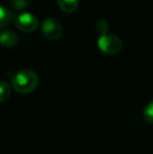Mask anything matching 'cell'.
Segmentation results:
<instances>
[{
  "mask_svg": "<svg viewBox=\"0 0 153 154\" xmlns=\"http://www.w3.org/2000/svg\"><path fill=\"white\" fill-rule=\"evenodd\" d=\"M96 29L98 32H100L101 36H102V35H106L109 29V25H108V23H107V21L99 20L98 22L96 23Z\"/></svg>",
  "mask_w": 153,
  "mask_h": 154,
  "instance_id": "obj_10",
  "label": "cell"
},
{
  "mask_svg": "<svg viewBox=\"0 0 153 154\" xmlns=\"http://www.w3.org/2000/svg\"><path fill=\"white\" fill-rule=\"evenodd\" d=\"M11 95V86L8 82H0V103H4L8 101Z\"/></svg>",
  "mask_w": 153,
  "mask_h": 154,
  "instance_id": "obj_8",
  "label": "cell"
},
{
  "mask_svg": "<svg viewBox=\"0 0 153 154\" xmlns=\"http://www.w3.org/2000/svg\"><path fill=\"white\" fill-rule=\"evenodd\" d=\"M13 5L16 10H22L29 5V0H13Z\"/></svg>",
  "mask_w": 153,
  "mask_h": 154,
  "instance_id": "obj_11",
  "label": "cell"
},
{
  "mask_svg": "<svg viewBox=\"0 0 153 154\" xmlns=\"http://www.w3.org/2000/svg\"><path fill=\"white\" fill-rule=\"evenodd\" d=\"M42 32L49 40H58L62 36L63 29L59 21L48 17L42 22Z\"/></svg>",
  "mask_w": 153,
  "mask_h": 154,
  "instance_id": "obj_4",
  "label": "cell"
},
{
  "mask_svg": "<svg viewBox=\"0 0 153 154\" xmlns=\"http://www.w3.org/2000/svg\"><path fill=\"white\" fill-rule=\"evenodd\" d=\"M58 6L65 13H72L79 5V0H57Z\"/></svg>",
  "mask_w": 153,
  "mask_h": 154,
  "instance_id": "obj_7",
  "label": "cell"
},
{
  "mask_svg": "<svg viewBox=\"0 0 153 154\" xmlns=\"http://www.w3.org/2000/svg\"><path fill=\"white\" fill-rule=\"evenodd\" d=\"M16 26L20 29L21 32H33L37 29L39 25V21L35 15L31 13H21L16 17Z\"/></svg>",
  "mask_w": 153,
  "mask_h": 154,
  "instance_id": "obj_3",
  "label": "cell"
},
{
  "mask_svg": "<svg viewBox=\"0 0 153 154\" xmlns=\"http://www.w3.org/2000/svg\"><path fill=\"white\" fill-rule=\"evenodd\" d=\"M13 20V13L4 5H0V29L11 24Z\"/></svg>",
  "mask_w": 153,
  "mask_h": 154,
  "instance_id": "obj_6",
  "label": "cell"
},
{
  "mask_svg": "<svg viewBox=\"0 0 153 154\" xmlns=\"http://www.w3.org/2000/svg\"><path fill=\"white\" fill-rule=\"evenodd\" d=\"M18 43V36L12 31H3L0 32V45L6 48H12Z\"/></svg>",
  "mask_w": 153,
  "mask_h": 154,
  "instance_id": "obj_5",
  "label": "cell"
},
{
  "mask_svg": "<svg viewBox=\"0 0 153 154\" xmlns=\"http://www.w3.org/2000/svg\"><path fill=\"white\" fill-rule=\"evenodd\" d=\"M144 119L146 120V122L148 123H153V100L149 102L146 105L145 109H144Z\"/></svg>",
  "mask_w": 153,
  "mask_h": 154,
  "instance_id": "obj_9",
  "label": "cell"
},
{
  "mask_svg": "<svg viewBox=\"0 0 153 154\" xmlns=\"http://www.w3.org/2000/svg\"><path fill=\"white\" fill-rule=\"evenodd\" d=\"M39 84V78L37 73L31 69H22L13 75L12 86L17 92L29 93L37 88Z\"/></svg>",
  "mask_w": 153,
  "mask_h": 154,
  "instance_id": "obj_1",
  "label": "cell"
},
{
  "mask_svg": "<svg viewBox=\"0 0 153 154\" xmlns=\"http://www.w3.org/2000/svg\"><path fill=\"white\" fill-rule=\"evenodd\" d=\"M99 49L107 55H115L120 53L123 47V42L118 37L115 35H102L99 37L96 42Z\"/></svg>",
  "mask_w": 153,
  "mask_h": 154,
  "instance_id": "obj_2",
  "label": "cell"
}]
</instances>
